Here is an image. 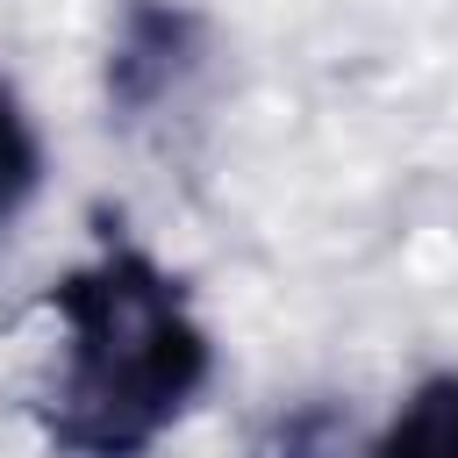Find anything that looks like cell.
<instances>
[{"mask_svg":"<svg viewBox=\"0 0 458 458\" xmlns=\"http://www.w3.org/2000/svg\"><path fill=\"white\" fill-rule=\"evenodd\" d=\"M36 172H43V150H36V129L21 114V100L0 86V229L21 215V200L36 193Z\"/></svg>","mask_w":458,"mask_h":458,"instance_id":"4","label":"cell"},{"mask_svg":"<svg viewBox=\"0 0 458 458\" xmlns=\"http://www.w3.org/2000/svg\"><path fill=\"white\" fill-rule=\"evenodd\" d=\"M200 57V14L179 0H129L107 43V100L122 114L157 107Z\"/></svg>","mask_w":458,"mask_h":458,"instance_id":"2","label":"cell"},{"mask_svg":"<svg viewBox=\"0 0 458 458\" xmlns=\"http://www.w3.org/2000/svg\"><path fill=\"white\" fill-rule=\"evenodd\" d=\"M50 315L64 322V365L43 394V437L64 458H143L215 372L186 286L136 243L72 265Z\"/></svg>","mask_w":458,"mask_h":458,"instance_id":"1","label":"cell"},{"mask_svg":"<svg viewBox=\"0 0 458 458\" xmlns=\"http://www.w3.org/2000/svg\"><path fill=\"white\" fill-rule=\"evenodd\" d=\"M372 458H458V372H429L394 408Z\"/></svg>","mask_w":458,"mask_h":458,"instance_id":"3","label":"cell"}]
</instances>
